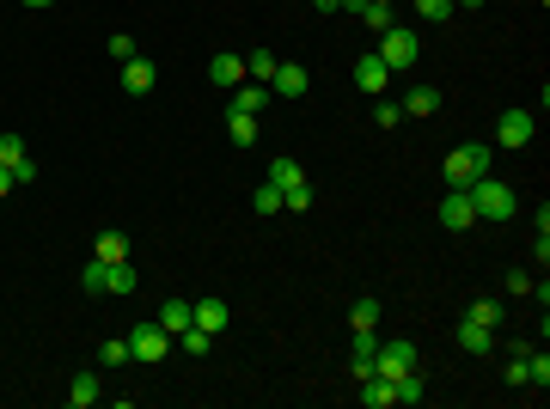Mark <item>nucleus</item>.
Listing matches in <instances>:
<instances>
[{"instance_id": "nucleus-1", "label": "nucleus", "mask_w": 550, "mask_h": 409, "mask_svg": "<svg viewBox=\"0 0 550 409\" xmlns=\"http://www.w3.org/2000/svg\"><path fill=\"white\" fill-rule=\"evenodd\" d=\"M489 153H495L489 141H465V147H452L447 159H441V183H447V190H471L483 171H489Z\"/></svg>"}, {"instance_id": "nucleus-2", "label": "nucleus", "mask_w": 550, "mask_h": 409, "mask_svg": "<svg viewBox=\"0 0 550 409\" xmlns=\"http://www.w3.org/2000/svg\"><path fill=\"white\" fill-rule=\"evenodd\" d=\"M465 196H471V208H477V220H489V226H502V220H514V214H520V196L502 183V177H489V171H483Z\"/></svg>"}, {"instance_id": "nucleus-3", "label": "nucleus", "mask_w": 550, "mask_h": 409, "mask_svg": "<svg viewBox=\"0 0 550 409\" xmlns=\"http://www.w3.org/2000/svg\"><path fill=\"white\" fill-rule=\"evenodd\" d=\"M379 62H385V68L391 73H404V68H416V62H422V37L410 31V25H385V31H379V49H374Z\"/></svg>"}, {"instance_id": "nucleus-4", "label": "nucleus", "mask_w": 550, "mask_h": 409, "mask_svg": "<svg viewBox=\"0 0 550 409\" xmlns=\"http://www.w3.org/2000/svg\"><path fill=\"white\" fill-rule=\"evenodd\" d=\"M172 348H177V342H172V330H166L159 318H153V324H135V330H129V361H141V367H159V361H166Z\"/></svg>"}, {"instance_id": "nucleus-5", "label": "nucleus", "mask_w": 550, "mask_h": 409, "mask_svg": "<svg viewBox=\"0 0 550 409\" xmlns=\"http://www.w3.org/2000/svg\"><path fill=\"white\" fill-rule=\"evenodd\" d=\"M410 367H422V354H416V342H398V337H379L374 348V373L379 379H404Z\"/></svg>"}, {"instance_id": "nucleus-6", "label": "nucleus", "mask_w": 550, "mask_h": 409, "mask_svg": "<svg viewBox=\"0 0 550 409\" xmlns=\"http://www.w3.org/2000/svg\"><path fill=\"white\" fill-rule=\"evenodd\" d=\"M532 135H538L532 110H502V123H495V147H532Z\"/></svg>"}, {"instance_id": "nucleus-7", "label": "nucleus", "mask_w": 550, "mask_h": 409, "mask_svg": "<svg viewBox=\"0 0 550 409\" xmlns=\"http://www.w3.org/2000/svg\"><path fill=\"white\" fill-rule=\"evenodd\" d=\"M441 226H447V233H471V226H477V208H471L465 190H447V196H441Z\"/></svg>"}, {"instance_id": "nucleus-8", "label": "nucleus", "mask_w": 550, "mask_h": 409, "mask_svg": "<svg viewBox=\"0 0 550 409\" xmlns=\"http://www.w3.org/2000/svg\"><path fill=\"white\" fill-rule=\"evenodd\" d=\"M190 324L208 330V337H220V330L233 324V306H227V300H214V294H208V300H190Z\"/></svg>"}, {"instance_id": "nucleus-9", "label": "nucleus", "mask_w": 550, "mask_h": 409, "mask_svg": "<svg viewBox=\"0 0 550 409\" xmlns=\"http://www.w3.org/2000/svg\"><path fill=\"white\" fill-rule=\"evenodd\" d=\"M355 86H361V92H367V98H385V92H391V68H385V62H379L374 49H367V55H361V62H355Z\"/></svg>"}, {"instance_id": "nucleus-10", "label": "nucleus", "mask_w": 550, "mask_h": 409, "mask_svg": "<svg viewBox=\"0 0 550 409\" xmlns=\"http://www.w3.org/2000/svg\"><path fill=\"white\" fill-rule=\"evenodd\" d=\"M306 86H312V73L300 68V62H281V68H275V80H270L275 98H306Z\"/></svg>"}, {"instance_id": "nucleus-11", "label": "nucleus", "mask_w": 550, "mask_h": 409, "mask_svg": "<svg viewBox=\"0 0 550 409\" xmlns=\"http://www.w3.org/2000/svg\"><path fill=\"white\" fill-rule=\"evenodd\" d=\"M208 80H214L220 92H233V86H245V55H233V49H220V55L208 62Z\"/></svg>"}, {"instance_id": "nucleus-12", "label": "nucleus", "mask_w": 550, "mask_h": 409, "mask_svg": "<svg viewBox=\"0 0 550 409\" xmlns=\"http://www.w3.org/2000/svg\"><path fill=\"white\" fill-rule=\"evenodd\" d=\"M123 86H129V92H153V86H159V68H153L147 55H129V62H123Z\"/></svg>"}, {"instance_id": "nucleus-13", "label": "nucleus", "mask_w": 550, "mask_h": 409, "mask_svg": "<svg viewBox=\"0 0 550 409\" xmlns=\"http://www.w3.org/2000/svg\"><path fill=\"white\" fill-rule=\"evenodd\" d=\"M398 104H404V116H434L441 110V86H410Z\"/></svg>"}, {"instance_id": "nucleus-14", "label": "nucleus", "mask_w": 550, "mask_h": 409, "mask_svg": "<svg viewBox=\"0 0 550 409\" xmlns=\"http://www.w3.org/2000/svg\"><path fill=\"white\" fill-rule=\"evenodd\" d=\"M141 287V275H135V263L123 257V263H104V294H135Z\"/></svg>"}, {"instance_id": "nucleus-15", "label": "nucleus", "mask_w": 550, "mask_h": 409, "mask_svg": "<svg viewBox=\"0 0 550 409\" xmlns=\"http://www.w3.org/2000/svg\"><path fill=\"white\" fill-rule=\"evenodd\" d=\"M275 68H281V62H275L270 49H245V80H257V86H270V80H275Z\"/></svg>"}, {"instance_id": "nucleus-16", "label": "nucleus", "mask_w": 550, "mask_h": 409, "mask_svg": "<svg viewBox=\"0 0 550 409\" xmlns=\"http://www.w3.org/2000/svg\"><path fill=\"white\" fill-rule=\"evenodd\" d=\"M489 337H495V330L477 324V318H465V324H459V348H465V354H489Z\"/></svg>"}, {"instance_id": "nucleus-17", "label": "nucleus", "mask_w": 550, "mask_h": 409, "mask_svg": "<svg viewBox=\"0 0 550 409\" xmlns=\"http://www.w3.org/2000/svg\"><path fill=\"white\" fill-rule=\"evenodd\" d=\"M361 404H367V409H391V404H398V391H391V379H361Z\"/></svg>"}, {"instance_id": "nucleus-18", "label": "nucleus", "mask_w": 550, "mask_h": 409, "mask_svg": "<svg viewBox=\"0 0 550 409\" xmlns=\"http://www.w3.org/2000/svg\"><path fill=\"white\" fill-rule=\"evenodd\" d=\"M270 98H275V92H270V86H257V80H245V86H233V110H251V116H257V110H263Z\"/></svg>"}, {"instance_id": "nucleus-19", "label": "nucleus", "mask_w": 550, "mask_h": 409, "mask_svg": "<svg viewBox=\"0 0 550 409\" xmlns=\"http://www.w3.org/2000/svg\"><path fill=\"white\" fill-rule=\"evenodd\" d=\"M391 391H398V404H422V397H428V379H422V367H410L404 379H391Z\"/></svg>"}, {"instance_id": "nucleus-20", "label": "nucleus", "mask_w": 550, "mask_h": 409, "mask_svg": "<svg viewBox=\"0 0 550 409\" xmlns=\"http://www.w3.org/2000/svg\"><path fill=\"white\" fill-rule=\"evenodd\" d=\"M227 135L239 141V147H257V116L251 110H227Z\"/></svg>"}, {"instance_id": "nucleus-21", "label": "nucleus", "mask_w": 550, "mask_h": 409, "mask_svg": "<svg viewBox=\"0 0 550 409\" xmlns=\"http://www.w3.org/2000/svg\"><path fill=\"white\" fill-rule=\"evenodd\" d=\"M68 404H73V409H92V404H99V373H73Z\"/></svg>"}, {"instance_id": "nucleus-22", "label": "nucleus", "mask_w": 550, "mask_h": 409, "mask_svg": "<svg viewBox=\"0 0 550 409\" xmlns=\"http://www.w3.org/2000/svg\"><path fill=\"white\" fill-rule=\"evenodd\" d=\"M270 183L288 196V190H300V183H306V171L294 166V159H275V166H270Z\"/></svg>"}, {"instance_id": "nucleus-23", "label": "nucleus", "mask_w": 550, "mask_h": 409, "mask_svg": "<svg viewBox=\"0 0 550 409\" xmlns=\"http://www.w3.org/2000/svg\"><path fill=\"white\" fill-rule=\"evenodd\" d=\"M251 214H263V220H270V214H281V190H275L270 177H263V183L251 190Z\"/></svg>"}, {"instance_id": "nucleus-24", "label": "nucleus", "mask_w": 550, "mask_h": 409, "mask_svg": "<svg viewBox=\"0 0 550 409\" xmlns=\"http://www.w3.org/2000/svg\"><path fill=\"white\" fill-rule=\"evenodd\" d=\"M123 257H129V233H116V226L99 233V263H123Z\"/></svg>"}, {"instance_id": "nucleus-25", "label": "nucleus", "mask_w": 550, "mask_h": 409, "mask_svg": "<svg viewBox=\"0 0 550 409\" xmlns=\"http://www.w3.org/2000/svg\"><path fill=\"white\" fill-rule=\"evenodd\" d=\"M348 330H379V300H374V294L348 306Z\"/></svg>"}, {"instance_id": "nucleus-26", "label": "nucleus", "mask_w": 550, "mask_h": 409, "mask_svg": "<svg viewBox=\"0 0 550 409\" xmlns=\"http://www.w3.org/2000/svg\"><path fill=\"white\" fill-rule=\"evenodd\" d=\"M159 324H166V330H190V300H159Z\"/></svg>"}, {"instance_id": "nucleus-27", "label": "nucleus", "mask_w": 550, "mask_h": 409, "mask_svg": "<svg viewBox=\"0 0 550 409\" xmlns=\"http://www.w3.org/2000/svg\"><path fill=\"white\" fill-rule=\"evenodd\" d=\"M177 348H184V354H190V361H202L208 348H214V337H208V330H196V324H190V330H177Z\"/></svg>"}, {"instance_id": "nucleus-28", "label": "nucleus", "mask_w": 550, "mask_h": 409, "mask_svg": "<svg viewBox=\"0 0 550 409\" xmlns=\"http://www.w3.org/2000/svg\"><path fill=\"white\" fill-rule=\"evenodd\" d=\"M452 13H459L452 0H416V19H428V25H447Z\"/></svg>"}, {"instance_id": "nucleus-29", "label": "nucleus", "mask_w": 550, "mask_h": 409, "mask_svg": "<svg viewBox=\"0 0 550 409\" xmlns=\"http://www.w3.org/2000/svg\"><path fill=\"white\" fill-rule=\"evenodd\" d=\"M25 159H31V153H25V141H19V135H0V166H6V171H19Z\"/></svg>"}, {"instance_id": "nucleus-30", "label": "nucleus", "mask_w": 550, "mask_h": 409, "mask_svg": "<svg viewBox=\"0 0 550 409\" xmlns=\"http://www.w3.org/2000/svg\"><path fill=\"white\" fill-rule=\"evenodd\" d=\"M465 318H477V324H489V330H495V324H502V300H489V294H483V300H471V311H465Z\"/></svg>"}, {"instance_id": "nucleus-31", "label": "nucleus", "mask_w": 550, "mask_h": 409, "mask_svg": "<svg viewBox=\"0 0 550 409\" xmlns=\"http://www.w3.org/2000/svg\"><path fill=\"white\" fill-rule=\"evenodd\" d=\"M355 19H361L367 31H385V25H391V6H379V0H367V6H361Z\"/></svg>"}, {"instance_id": "nucleus-32", "label": "nucleus", "mask_w": 550, "mask_h": 409, "mask_svg": "<svg viewBox=\"0 0 550 409\" xmlns=\"http://www.w3.org/2000/svg\"><path fill=\"white\" fill-rule=\"evenodd\" d=\"M374 123H379V129H398V123H404V104H398V98H379L374 104Z\"/></svg>"}, {"instance_id": "nucleus-33", "label": "nucleus", "mask_w": 550, "mask_h": 409, "mask_svg": "<svg viewBox=\"0 0 550 409\" xmlns=\"http://www.w3.org/2000/svg\"><path fill=\"white\" fill-rule=\"evenodd\" d=\"M104 55H110V62H129V55H141V49H135V37H129V31H116L110 43H104Z\"/></svg>"}, {"instance_id": "nucleus-34", "label": "nucleus", "mask_w": 550, "mask_h": 409, "mask_svg": "<svg viewBox=\"0 0 550 409\" xmlns=\"http://www.w3.org/2000/svg\"><path fill=\"white\" fill-rule=\"evenodd\" d=\"M129 361V337L123 342H99V367H123Z\"/></svg>"}, {"instance_id": "nucleus-35", "label": "nucleus", "mask_w": 550, "mask_h": 409, "mask_svg": "<svg viewBox=\"0 0 550 409\" xmlns=\"http://www.w3.org/2000/svg\"><path fill=\"white\" fill-rule=\"evenodd\" d=\"M281 208H288V214H306V208H312V183H300V190H288V196H281Z\"/></svg>"}, {"instance_id": "nucleus-36", "label": "nucleus", "mask_w": 550, "mask_h": 409, "mask_svg": "<svg viewBox=\"0 0 550 409\" xmlns=\"http://www.w3.org/2000/svg\"><path fill=\"white\" fill-rule=\"evenodd\" d=\"M80 287H86V294H104V263H99V257L80 269Z\"/></svg>"}, {"instance_id": "nucleus-37", "label": "nucleus", "mask_w": 550, "mask_h": 409, "mask_svg": "<svg viewBox=\"0 0 550 409\" xmlns=\"http://www.w3.org/2000/svg\"><path fill=\"white\" fill-rule=\"evenodd\" d=\"M508 385H526V348L508 354Z\"/></svg>"}, {"instance_id": "nucleus-38", "label": "nucleus", "mask_w": 550, "mask_h": 409, "mask_svg": "<svg viewBox=\"0 0 550 409\" xmlns=\"http://www.w3.org/2000/svg\"><path fill=\"white\" fill-rule=\"evenodd\" d=\"M13 190H19V177H13V171L0 166V196H13Z\"/></svg>"}, {"instance_id": "nucleus-39", "label": "nucleus", "mask_w": 550, "mask_h": 409, "mask_svg": "<svg viewBox=\"0 0 550 409\" xmlns=\"http://www.w3.org/2000/svg\"><path fill=\"white\" fill-rule=\"evenodd\" d=\"M312 6H318V13H343V0H312Z\"/></svg>"}, {"instance_id": "nucleus-40", "label": "nucleus", "mask_w": 550, "mask_h": 409, "mask_svg": "<svg viewBox=\"0 0 550 409\" xmlns=\"http://www.w3.org/2000/svg\"><path fill=\"white\" fill-rule=\"evenodd\" d=\"M452 6H489V0H452Z\"/></svg>"}, {"instance_id": "nucleus-41", "label": "nucleus", "mask_w": 550, "mask_h": 409, "mask_svg": "<svg viewBox=\"0 0 550 409\" xmlns=\"http://www.w3.org/2000/svg\"><path fill=\"white\" fill-rule=\"evenodd\" d=\"M25 6H56V0H25Z\"/></svg>"}]
</instances>
